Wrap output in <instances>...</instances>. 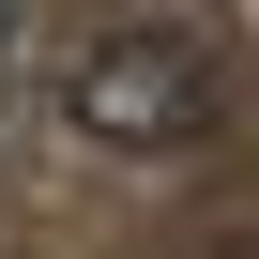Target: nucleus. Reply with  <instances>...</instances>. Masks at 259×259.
Returning <instances> with one entry per match:
<instances>
[{"instance_id":"f257e3e1","label":"nucleus","mask_w":259,"mask_h":259,"mask_svg":"<svg viewBox=\"0 0 259 259\" xmlns=\"http://www.w3.org/2000/svg\"><path fill=\"white\" fill-rule=\"evenodd\" d=\"M61 122L107 138V153H168V138L213 122V61H198L183 31H107V46L61 76Z\"/></svg>"}]
</instances>
